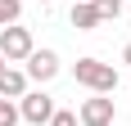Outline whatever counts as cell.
I'll return each mask as SVG.
<instances>
[{"label": "cell", "mask_w": 131, "mask_h": 126, "mask_svg": "<svg viewBox=\"0 0 131 126\" xmlns=\"http://www.w3.org/2000/svg\"><path fill=\"white\" fill-rule=\"evenodd\" d=\"M72 77H77V86H86L91 95H113V90H118V68H113V63H100V59H77L72 63Z\"/></svg>", "instance_id": "6da1fadb"}, {"label": "cell", "mask_w": 131, "mask_h": 126, "mask_svg": "<svg viewBox=\"0 0 131 126\" xmlns=\"http://www.w3.org/2000/svg\"><path fill=\"white\" fill-rule=\"evenodd\" d=\"M32 50H36V41H32V27H23V23L0 27V59H5V63H23Z\"/></svg>", "instance_id": "7a4b0ae2"}, {"label": "cell", "mask_w": 131, "mask_h": 126, "mask_svg": "<svg viewBox=\"0 0 131 126\" xmlns=\"http://www.w3.org/2000/svg\"><path fill=\"white\" fill-rule=\"evenodd\" d=\"M50 113H54V99L45 90H27L23 99H18V122H27V126H45Z\"/></svg>", "instance_id": "3957f363"}, {"label": "cell", "mask_w": 131, "mask_h": 126, "mask_svg": "<svg viewBox=\"0 0 131 126\" xmlns=\"http://www.w3.org/2000/svg\"><path fill=\"white\" fill-rule=\"evenodd\" d=\"M23 77L36 81V86L54 81V77H59V54H54V50H32V54L23 59Z\"/></svg>", "instance_id": "277c9868"}, {"label": "cell", "mask_w": 131, "mask_h": 126, "mask_svg": "<svg viewBox=\"0 0 131 126\" xmlns=\"http://www.w3.org/2000/svg\"><path fill=\"white\" fill-rule=\"evenodd\" d=\"M113 117H118V108H113L108 95H91L77 108V126H113Z\"/></svg>", "instance_id": "5b68a950"}, {"label": "cell", "mask_w": 131, "mask_h": 126, "mask_svg": "<svg viewBox=\"0 0 131 126\" xmlns=\"http://www.w3.org/2000/svg\"><path fill=\"white\" fill-rule=\"evenodd\" d=\"M27 86L32 81L23 77V68H0V99H23Z\"/></svg>", "instance_id": "8992f818"}, {"label": "cell", "mask_w": 131, "mask_h": 126, "mask_svg": "<svg viewBox=\"0 0 131 126\" xmlns=\"http://www.w3.org/2000/svg\"><path fill=\"white\" fill-rule=\"evenodd\" d=\"M68 23L77 27V32H95V27H104V23H100V14L91 9V0H77L72 14H68Z\"/></svg>", "instance_id": "52a82bcc"}, {"label": "cell", "mask_w": 131, "mask_h": 126, "mask_svg": "<svg viewBox=\"0 0 131 126\" xmlns=\"http://www.w3.org/2000/svg\"><path fill=\"white\" fill-rule=\"evenodd\" d=\"M91 9L100 14V23H118L122 18V0H91Z\"/></svg>", "instance_id": "ba28073f"}, {"label": "cell", "mask_w": 131, "mask_h": 126, "mask_svg": "<svg viewBox=\"0 0 131 126\" xmlns=\"http://www.w3.org/2000/svg\"><path fill=\"white\" fill-rule=\"evenodd\" d=\"M18 14H23V0H0V27L18 23Z\"/></svg>", "instance_id": "9c48e42d"}, {"label": "cell", "mask_w": 131, "mask_h": 126, "mask_svg": "<svg viewBox=\"0 0 131 126\" xmlns=\"http://www.w3.org/2000/svg\"><path fill=\"white\" fill-rule=\"evenodd\" d=\"M45 126H77V113H72V108H54Z\"/></svg>", "instance_id": "30bf717a"}, {"label": "cell", "mask_w": 131, "mask_h": 126, "mask_svg": "<svg viewBox=\"0 0 131 126\" xmlns=\"http://www.w3.org/2000/svg\"><path fill=\"white\" fill-rule=\"evenodd\" d=\"M0 126H18V108H14L9 99H5V108H0Z\"/></svg>", "instance_id": "8fae6325"}, {"label": "cell", "mask_w": 131, "mask_h": 126, "mask_svg": "<svg viewBox=\"0 0 131 126\" xmlns=\"http://www.w3.org/2000/svg\"><path fill=\"white\" fill-rule=\"evenodd\" d=\"M122 63H131V41H127V45H122Z\"/></svg>", "instance_id": "7c38bea8"}, {"label": "cell", "mask_w": 131, "mask_h": 126, "mask_svg": "<svg viewBox=\"0 0 131 126\" xmlns=\"http://www.w3.org/2000/svg\"><path fill=\"white\" fill-rule=\"evenodd\" d=\"M36 5H54V0H36Z\"/></svg>", "instance_id": "4fadbf2b"}, {"label": "cell", "mask_w": 131, "mask_h": 126, "mask_svg": "<svg viewBox=\"0 0 131 126\" xmlns=\"http://www.w3.org/2000/svg\"><path fill=\"white\" fill-rule=\"evenodd\" d=\"M0 68H9V63H5V59H0Z\"/></svg>", "instance_id": "5bb4252c"}, {"label": "cell", "mask_w": 131, "mask_h": 126, "mask_svg": "<svg viewBox=\"0 0 131 126\" xmlns=\"http://www.w3.org/2000/svg\"><path fill=\"white\" fill-rule=\"evenodd\" d=\"M0 108H5V99H0Z\"/></svg>", "instance_id": "9a60e30c"}, {"label": "cell", "mask_w": 131, "mask_h": 126, "mask_svg": "<svg viewBox=\"0 0 131 126\" xmlns=\"http://www.w3.org/2000/svg\"><path fill=\"white\" fill-rule=\"evenodd\" d=\"M72 5H77V0H72Z\"/></svg>", "instance_id": "2e32d148"}]
</instances>
